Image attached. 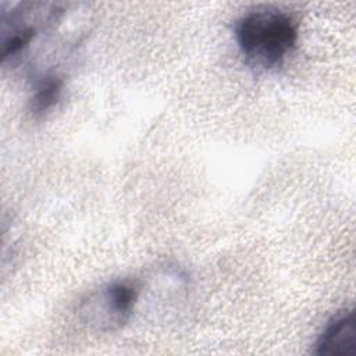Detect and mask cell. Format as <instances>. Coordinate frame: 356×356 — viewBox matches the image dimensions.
Instances as JSON below:
<instances>
[{
  "label": "cell",
  "mask_w": 356,
  "mask_h": 356,
  "mask_svg": "<svg viewBox=\"0 0 356 356\" xmlns=\"http://www.w3.org/2000/svg\"><path fill=\"white\" fill-rule=\"evenodd\" d=\"M64 90V79L57 74H46L40 76L32 89L29 99V111L39 118L51 111L61 100Z\"/></svg>",
  "instance_id": "5"
},
{
  "label": "cell",
  "mask_w": 356,
  "mask_h": 356,
  "mask_svg": "<svg viewBox=\"0 0 356 356\" xmlns=\"http://www.w3.org/2000/svg\"><path fill=\"white\" fill-rule=\"evenodd\" d=\"M234 33L245 63L259 71L281 67L295 51L299 39L295 19L271 6L245 13L236 21Z\"/></svg>",
  "instance_id": "1"
},
{
  "label": "cell",
  "mask_w": 356,
  "mask_h": 356,
  "mask_svg": "<svg viewBox=\"0 0 356 356\" xmlns=\"http://www.w3.org/2000/svg\"><path fill=\"white\" fill-rule=\"evenodd\" d=\"M138 298V286L129 281H113L102 285L81 300L79 321L93 332L118 331L132 317Z\"/></svg>",
  "instance_id": "2"
},
{
  "label": "cell",
  "mask_w": 356,
  "mask_h": 356,
  "mask_svg": "<svg viewBox=\"0 0 356 356\" xmlns=\"http://www.w3.org/2000/svg\"><path fill=\"white\" fill-rule=\"evenodd\" d=\"M320 356H356V320L352 309L335 314L314 343Z\"/></svg>",
  "instance_id": "4"
},
{
  "label": "cell",
  "mask_w": 356,
  "mask_h": 356,
  "mask_svg": "<svg viewBox=\"0 0 356 356\" xmlns=\"http://www.w3.org/2000/svg\"><path fill=\"white\" fill-rule=\"evenodd\" d=\"M65 8L57 3L24 1L15 4L1 17V58L21 56L44 31L63 18Z\"/></svg>",
  "instance_id": "3"
}]
</instances>
